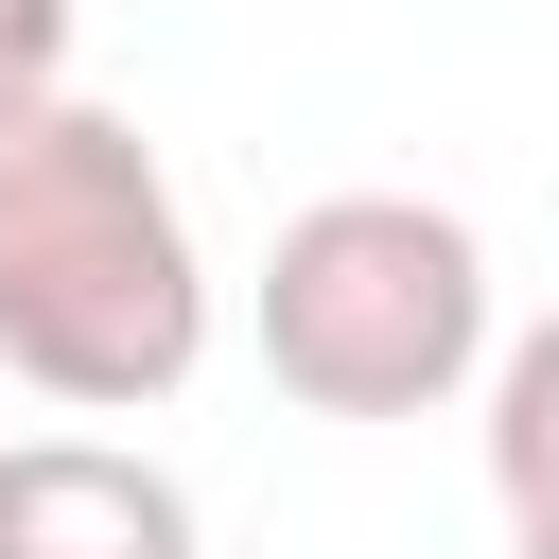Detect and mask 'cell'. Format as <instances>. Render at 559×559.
<instances>
[{"label":"cell","instance_id":"obj_2","mask_svg":"<svg viewBox=\"0 0 559 559\" xmlns=\"http://www.w3.org/2000/svg\"><path fill=\"white\" fill-rule=\"evenodd\" d=\"M245 332H262L297 419H437L507 349L489 332V245L437 192H314V210H280V245L245 280Z\"/></svg>","mask_w":559,"mask_h":559},{"label":"cell","instance_id":"obj_3","mask_svg":"<svg viewBox=\"0 0 559 559\" xmlns=\"http://www.w3.org/2000/svg\"><path fill=\"white\" fill-rule=\"evenodd\" d=\"M0 559H192V489L122 437H0Z\"/></svg>","mask_w":559,"mask_h":559},{"label":"cell","instance_id":"obj_1","mask_svg":"<svg viewBox=\"0 0 559 559\" xmlns=\"http://www.w3.org/2000/svg\"><path fill=\"white\" fill-rule=\"evenodd\" d=\"M192 367H210V245L175 157L87 87L0 105V384L70 419H157Z\"/></svg>","mask_w":559,"mask_h":559},{"label":"cell","instance_id":"obj_6","mask_svg":"<svg viewBox=\"0 0 559 559\" xmlns=\"http://www.w3.org/2000/svg\"><path fill=\"white\" fill-rule=\"evenodd\" d=\"M507 559H559V524H507Z\"/></svg>","mask_w":559,"mask_h":559},{"label":"cell","instance_id":"obj_5","mask_svg":"<svg viewBox=\"0 0 559 559\" xmlns=\"http://www.w3.org/2000/svg\"><path fill=\"white\" fill-rule=\"evenodd\" d=\"M70 17L87 0H0V105H52L70 87Z\"/></svg>","mask_w":559,"mask_h":559},{"label":"cell","instance_id":"obj_4","mask_svg":"<svg viewBox=\"0 0 559 559\" xmlns=\"http://www.w3.org/2000/svg\"><path fill=\"white\" fill-rule=\"evenodd\" d=\"M489 489H507V524H559V314H524L489 349Z\"/></svg>","mask_w":559,"mask_h":559}]
</instances>
